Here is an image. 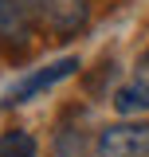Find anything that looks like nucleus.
I'll return each mask as SVG.
<instances>
[{"label":"nucleus","instance_id":"obj_6","mask_svg":"<svg viewBox=\"0 0 149 157\" xmlns=\"http://www.w3.org/2000/svg\"><path fill=\"white\" fill-rule=\"evenodd\" d=\"M51 153L55 157H82L86 153V134H82V126H71V122H63L51 137Z\"/></svg>","mask_w":149,"mask_h":157},{"label":"nucleus","instance_id":"obj_7","mask_svg":"<svg viewBox=\"0 0 149 157\" xmlns=\"http://www.w3.org/2000/svg\"><path fill=\"white\" fill-rule=\"evenodd\" d=\"M0 157H36V137L28 134V130L0 134Z\"/></svg>","mask_w":149,"mask_h":157},{"label":"nucleus","instance_id":"obj_8","mask_svg":"<svg viewBox=\"0 0 149 157\" xmlns=\"http://www.w3.org/2000/svg\"><path fill=\"white\" fill-rule=\"evenodd\" d=\"M133 78H137V82L149 90V47L141 51V59H137V71H133Z\"/></svg>","mask_w":149,"mask_h":157},{"label":"nucleus","instance_id":"obj_3","mask_svg":"<svg viewBox=\"0 0 149 157\" xmlns=\"http://www.w3.org/2000/svg\"><path fill=\"white\" fill-rule=\"evenodd\" d=\"M39 16L59 39H71L90 24V0H39Z\"/></svg>","mask_w":149,"mask_h":157},{"label":"nucleus","instance_id":"obj_2","mask_svg":"<svg viewBox=\"0 0 149 157\" xmlns=\"http://www.w3.org/2000/svg\"><path fill=\"white\" fill-rule=\"evenodd\" d=\"M94 157H149V122L130 118L106 126L94 141Z\"/></svg>","mask_w":149,"mask_h":157},{"label":"nucleus","instance_id":"obj_1","mask_svg":"<svg viewBox=\"0 0 149 157\" xmlns=\"http://www.w3.org/2000/svg\"><path fill=\"white\" fill-rule=\"evenodd\" d=\"M74 71H78V59H74V55H63V59H55V63H47V67L32 71V75H24L16 86H8V90H4V98H0V106H4V110H12V106H24V102L39 98L43 90H51L55 82L71 78Z\"/></svg>","mask_w":149,"mask_h":157},{"label":"nucleus","instance_id":"obj_4","mask_svg":"<svg viewBox=\"0 0 149 157\" xmlns=\"http://www.w3.org/2000/svg\"><path fill=\"white\" fill-rule=\"evenodd\" d=\"M0 47L4 51L32 47V12L20 0H0Z\"/></svg>","mask_w":149,"mask_h":157},{"label":"nucleus","instance_id":"obj_5","mask_svg":"<svg viewBox=\"0 0 149 157\" xmlns=\"http://www.w3.org/2000/svg\"><path fill=\"white\" fill-rule=\"evenodd\" d=\"M114 110H118V114H126V118L145 114V110H149V90L141 86V82H137V78L122 82V86L114 90Z\"/></svg>","mask_w":149,"mask_h":157}]
</instances>
